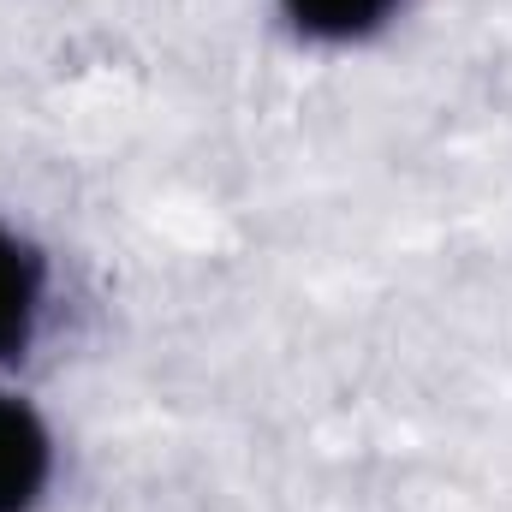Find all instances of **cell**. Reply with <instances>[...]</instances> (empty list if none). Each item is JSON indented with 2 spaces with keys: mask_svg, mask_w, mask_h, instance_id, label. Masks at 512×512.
<instances>
[{
  "mask_svg": "<svg viewBox=\"0 0 512 512\" xmlns=\"http://www.w3.org/2000/svg\"><path fill=\"white\" fill-rule=\"evenodd\" d=\"M393 0H286V12L316 36H364L387 18Z\"/></svg>",
  "mask_w": 512,
  "mask_h": 512,
  "instance_id": "3957f363",
  "label": "cell"
},
{
  "mask_svg": "<svg viewBox=\"0 0 512 512\" xmlns=\"http://www.w3.org/2000/svg\"><path fill=\"white\" fill-rule=\"evenodd\" d=\"M42 477H48V441H42V423H36L24 405L0 399V512H24L30 507L36 489H42Z\"/></svg>",
  "mask_w": 512,
  "mask_h": 512,
  "instance_id": "6da1fadb",
  "label": "cell"
},
{
  "mask_svg": "<svg viewBox=\"0 0 512 512\" xmlns=\"http://www.w3.org/2000/svg\"><path fill=\"white\" fill-rule=\"evenodd\" d=\"M36 256L24 251L18 239L0 233V358H12L24 340H30V322H36Z\"/></svg>",
  "mask_w": 512,
  "mask_h": 512,
  "instance_id": "7a4b0ae2",
  "label": "cell"
}]
</instances>
